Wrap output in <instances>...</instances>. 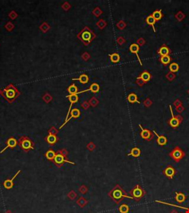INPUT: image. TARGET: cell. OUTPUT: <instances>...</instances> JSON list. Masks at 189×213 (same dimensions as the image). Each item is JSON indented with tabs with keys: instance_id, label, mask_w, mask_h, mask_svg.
I'll list each match as a JSON object with an SVG mask.
<instances>
[{
	"instance_id": "cell-1",
	"label": "cell",
	"mask_w": 189,
	"mask_h": 213,
	"mask_svg": "<svg viewBox=\"0 0 189 213\" xmlns=\"http://www.w3.org/2000/svg\"><path fill=\"white\" fill-rule=\"evenodd\" d=\"M108 195L112 198L115 201L116 204H118L121 201L124 199V198H130V199H133L132 197L126 193V192L121 187L119 184L115 185L113 189L108 193Z\"/></svg>"
},
{
	"instance_id": "cell-2",
	"label": "cell",
	"mask_w": 189,
	"mask_h": 213,
	"mask_svg": "<svg viewBox=\"0 0 189 213\" xmlns=\"http://www.w3.org/2000/svg\"><path fill=\"white\" fill-rule=\"evenodd\" d=\"M4 97L8 103H13L19 96L20 92L13 84H9L3 90Z\"/></svg>"
},
{
	"instance_id": "cell-3",
	"label": "cell",
	"mask_w": 189,
	"mask_h": 213,
	"mask_svg": "<svg viewBox=\"0 0 189 213\" xmlns=\"http://www.w3.org/2000/svg\"><path fill=\"white\" fill-rule=\"evenodd\" d=\"M18 145L26 153L34 149V143L27 136H22L18 140Z\"/></svg>"
},
{
	"instance_id": "cell-4",
	"label": "cell",
	"mask_w": 189,
	"mask_h": 213,
	"mask_svg": "<svg viewBox=\"0 0 189 213\" xmlns=\"http://www.w3.org/2000/svg\"><path fill=\"white\" fill-rule=\"evenodd\" d=\"M129 195L132 197V198L136 201L137 202L140 201L141 199L143 198V196L146 195V192L144 191L143 189L140 186V185H136L132 190H130L129 192Z\"/></svg>"
},
{
	"instance_id": "cell-5",
	"label": "cell",
	"mask_w": 189,
	"mask_h": 213,
	"mask_svg": "<svg viewBox=\"0 0 189 213\" xmlns=\"http://www.w3.org/2000/svg\"><path fill=\"white\" fill-rule=\"evenodd\" d=\"M67 155L64 154L62 153L61 150H59L56 153V155L55 156V158L53 160V162L58 167H61L62 165L64 164V163H69V164H71L75 165V163L72 162V161H69L68 159L66 157Z\"/></svg>"
},
{
	"instance_id": "cell-6",
	"label": "cell",
	"mask_w": 189,
	"mask_h": 213,
	"mask_svg": "<svg viewBox=\"0 0 189 213\" xmlns=\"http://www.w3.org/2000/svg\"><path fill=\"white\" fill-rule=\"evenodd\" d=\"M169 156H170L171 158H173L175 162H179L180 160L185 156V153L182 151V149H181L179 147H176L175 148H174V149L170 152Z\"/></svg>"
},
{
	"instance_id": "cell-7",
	"label": "cell",
	"mask_w": 189,
	"mask_h": 213,
	"mask_svg": "<svg viewBox=\"0 0 189 213\" xmlns=\"http://www.w3.org/2000/svg\"><path fill=\"white\" fill-rule=\"evenodd\" d=\"M169 108H170V112L171 113V118L170 120H169L168 121V124L170 127H171L174 129H176L179 127V125L180 124L181 121H182V118H181L180 116H175L174 115V112H173L172 108H171V106L169 105Z\"/></svg>"
},
{
	"instance_id": "cell-8",
	"label": "cell",
	"mask_w": 189,
	"mask_h": 213,
	"mask_svg": "<svg viewBox=\"0 0 189 213\" xmlns=\"http://www.w3.org/2000/svg\"><path fill=\"white\" fill-rule=\"evenodd\" d=\"M92 32L88 27H85L80 34L81 39L84 42H89L92 39Z\"/></svg>"
},
{
	"instance_id": "cell-9",
	"label": "cell",
	"mask_w": 189,
	"mask_h": 213,
	"mask_svg": "<svg viewBox=\"0 0 189 213\" xmlns=\"http://www.w3.org/2000/svg\"><path fill=\"white\" fill-rule=\"evenodd\" d=\"M139 127L141 129V136L142 138H143L144 140H146V141H150L152 139L153 137H154V135L152 134V133H151L149 129H144V128L141 126V124H139Z\"/></svg>"
},
{
	"instance_id": "cell-10",
	"label": "cell",
	"mask_w": 189,
	"mask_h": 213,
	"mask_svg": "<svg viewBox=\"0 0 189 213\" xmlns=\"http://www.w3.org/2000/svg\"><path fill=\"white\" fill-rule=\"evenodd\" d=\"M70 114H71V116H70V117H69L67 120H65V121L64 122V124H62L61 126L59 127V129H61L62 127H63L65 126L66 124H67V123L69 121H70L72 118H78L79 116H81V111L79 110L78 109H76V108H75V109H73V110H71Z\"/></svg>"
},
{
	"instance_id": "cell-11",
	"label": "cell",
	"mask_w": 189,
	"mask_h": 213,
	"mask_svg": "<svg viewBox=\"0 0 189 213\" xmlns=\"http://www.w3.org/2000/svg\"><path fill=\"white\" fill-rule=\"evenodd\" d=\"M163 174L168 179H172L176 174V170L173 166H168L163 170Z\"/></svg>"
},
{
	"instance_id": "cell-12",
	"label": "cell",
	"mask_w": 189,
	"mask_h": 213,
	"mask_svg": "<svg viewBox=\"0 0 189 213\" xmlns=\"http://www.w3.org/2000/svg\"><path fill=\"white\" fill-rule=\"evenodd\" d=\"M17 145H18V141H17V140L14 137L9 138L7 141V145H6V147H5L3 149H2V151L0 152V153H2L4 151H5L6 149H8V148L14 149V148H15Z\"/></svg>"
},
{
	"instance_id": "cell-13",
	"label": "cell",
	"mask_w": 189,
	"mask_h": 213,
	"mask_svg": "<svg viewBox=\"0 0 189 213\" xmlns=\"http://www.w3.org/2000/svg\"><path fill=\"white\" fill-rule=\"evenodd\" d=\"M67 98H68L70 101V108H69V110L68 112H67V117H66V119L67 120L68 118V116L70 114V112L72 110V107L73 105V104H75V103H77L78 101V95H68V96H66Z\"/></svg>"
},
{
	"instance_id": "cell-14",
	"label": "cell",
	"mask_w": 189,
	"mask_h": 213,
	"mask_svg": "<svg viewBox=\"0 0 189 213\" xmlns=\"http://www.w3.org/2000/svg\"><path fill=\"white\" fill-rule=\"evenodd\" d=\"M20 173H21V170H18V171L16 173L15 175H14V176L11 179L5 180V181H4V183H3L4 187H5V189H7V190H10V189H12V188H13V186H14V180L16 178L17 175H18Z\"/></svg>"
},
{
	"instance_id": "cell-15",
	"label": "cell",
	"mask_w": 189,
	"mask_h": 213,
	"mask_svg": "<svg viewBox=\"0 0 189 213\" xmlns=\"http://www.w3.org/2000/svg\"><path fill=\"white\" fill-rule=\"evenodd\" d=\"M139 51H140V47L137 44H134V43L132 44V45H130V47H129V51H130L132 53H134L137 55V59H138V61H139L140 64H141V65H143L142 62H141V60L140 59V56H139V55H138V52H139Z\"/></svg>"
},
{
	"instance_id": "cell-16",
	"label": "cell",
	"mask_w": 189,
	"mask_h": 213,
	"mask_svg": "<svg viewBox=\"0 0 189 213\" xmlns=\"http://www.w3.org/2000/svg\"><path fill=\"white\" fill-rule=\"evenodd\" d=\"M45 141H47V144H49L51 146H53L55 145L56 143L59 141V138L56 136L55 134H52V133H50L47 136H46L45 138Z\"/></svg>"
},
{
	"instance_id": "cell-17",
	"label": "cell",
	"mask_w": 189,
	"mask_h": 213,
	"mask_svg": "<svg viewBox=\"0 0 189 213\" xmlns=\"http://www.w3.org/2000/svg\"><path fill=\"white\" fill-rule=\"evenodd\" d=\"M153 133H154V134L156 135V136L157 137V145H159V146H165V145L167 144V138H166V136H163V135L159 136V135L157 134L154 130H153Z\"/></svg>"
},
{
	"instance_id": "cell-18",
	"label": "cell",
	"mask_w": 189,
	"mask_h": 213,
	"mask_svg": "<svg viewBox=\"0 0 189 213\" xmlns=\"http://www.w3.org/2000/svg\"><path fill=\"white\" fill-rule=\"evenodd\" d=\"M99 90H100V86H99V84H97V83H92L90 85V87H89V89L78 92V95L80 93H82V92H87V91H91V92H93V93H98V92H99Z\"/></svg>"
},
{
	"instance_id": "cell-19",
	"label": "cell",
	"mask_w": 189,
	"mask_h": 213,
	"mask_svg": "<svg viewBox=\"0 0 189 213\" xmlns=\"http://www.w3.org/2000/svg\"><path fill=\"white\" fill-rule=\"evenodd\" d=\"M171 53L170 49L166 45H162L160 47L158 50V54L161 56H165V55H169V54Z\"/></svg>"
},
{
	"instance_id": "cell-20",
	"label": "cell",
	"mask_w": 189,
	"mask_h": 213,
	"mask_svg": "<svg viewBox=\"0 0 189 213\" xmlns=\"http://www.w3.org/2000/svg\"><path fill=\"white\" fill-rule=\"evenodd\" d=\"M175 194H176L175 201L177 202V203H183V202L186 201V198H187V197H186V195H185L184 193L177 192Z\"/></svg>"
},
{
	"instance_id": "cell-21",
	"label": "cell",
	"mask_w": 189,
	"mask_h": 213,
	"mask_svg": "<svg viewBox=\"0 0 189 213\" xmlns=\"http://www.w3.org/2000/svg\"><path fill=\"white\" fill-rule=\"evenodd\" d=\"M72 81H79L80 83H81L82 84H87V83L89 82V76H87V74L84 73V74H81L80 75L78 78L77 79H72Z\"/></svg>"
},
{
	"instance_id": "cell-22",
	"label": "cell",
	"mask_w": 189,
	"mask_h": 213,
	"mask_svg": "<svg viewBox=\"0 0 189 213\" xmlns=\"http://www.w3.org/2000/svg\"><path fill=\"white\" fill-rule=\"evenodd\" d=\"M56 155V153L54 151L53 149H50L48 151L46 152L45 153V158H47L48 161H53L54 158H55V156Z\"/></svg>"
},
{
	"instance_id": "cell-23",
	"label": "cell",
	"mask_w": 189,
	"mask_h": 213,
	"mask_svg": "<svg viewBox=\"0 0 189 213\" xmlns=\"http://www.w3.org/2000/svg\"><path fill=\"white\" fill-rule=\"evenodd\" d=\"M156 22H157V21L154 19V18L152 16V15L148 16L146 18V22L148 24V25H149L152 27V28H153V30H154V32H156L155 27H154V24L156 23Z\"/></svg>"
},
{
	"instance_id": "cell-24",
	"label": "cell",
	"mask_w": 189,
	"mask_h": 213,
	"mask_svg": "<svg viewBox=\"0 0 189 213\" xmlns=\"http://www.w3.org/2000/svg\"><path fill=\"white\" fill-rule=\"evenodd\" d=\"M139 78L144 83L148 82H149L151 79V74L149 73V72H147V71H144V72H143L140 75Z\"/></svg>"
},
{
	"instance_id": "cell-25",
	"label": "cell",
	"mask_w": 189,
	"mask_h": 213,
	"mask_svg": "<svg viewBox=\"0 0 189 213\" xmlns=\"http://www.w3.org/2000/svg\"><path fill=\"white\" fill-rule=\"evenodd\" d=\"M127 100L129 103H131V104H134V103L136 102L138 103V104H141V102L138 101V98H137V96L135 93L129 94L127 97Z\"/></svg>"
},
{
	"instance_id": "cell-26",
	"label": "cell",
	"mask_w": 189,
	"mask_h": 213,
	"mask_svg": "<svg viewBox=\"0 0 189 213\" xmlns=\"http://www.w3.org/2000/svg\"><path fill=\"white\" fill-rule=\"evenodd\" d=\"M78 88L75 84H72L67 88V91H68L70 95H78Z\"/></svg>"
},
{
	"instance_id": "cell-27",
	"label": "cell",
	"mask_w": 189,
	"mask_h": 213,
	"mask_svg": "<svg viewBox=\"0 0 189 213\" xmlns=\"http://www.w3.org/2000/svg\"><path fill=\"white\" fill-rule=\"evenodd\" d=\"M141 149H139L138 147H133L132 149H131L130 153L128 154V155H131L132 157H134V158H137V157H139L141 155Z\"/></svg>"
},
{
	"instance_id": "cell-28",
	"label": "cell",
	"mask_w": 189,
	"mask_h": 213,
	"mask_svg": "<svg viewBox=\"0 0 189 213\" xmlns=\"http://www.w3.org/2000/svg\"><path fill=\"white\" fill-rule=\"evenodd\" d=\"M109 58H110L111 62H112V63H114V64L118 63V62H120V59H121V57H120L119 54L116 53H114L112 54H109Z\"/></svg>"
},
{
	"instance_id": "cell-29",
	"label": "cell",
	"mask_w": 189,
	"mask_h": 213,
	"mask_svg": "<svg viewBox=\"0 0 189 213\" xmlns=\"http://www.w3.org/2000/svg\"><path fill=\"white\" fill-rule=\"evenodd\" d=\"M155 202H157V203H162V204L168 205V206H174V207H178V208H179V209H182V210H186V213H189V208H187V207H184V206H177V205L173 204V203H166V202L161 201H155Z\"/></svg>"
},
{
	"instance_id": "cell-30",
	"label": "cell",
	"mask_w": 189,
	"mask_h": 213,
	"mask_svg": "<svg viewBox=\"0 0 189 213\" xmlns=\"http://www.w3.org/2000/svg\"><path fill=\"white\" fill-rule=\"evenodd\" d=\"M152 16L154 17V19L156 21H160L162 18V10H156L153 12V14H151Z\"/></svg>"
},
{
	"instance_id": "cell-31",
	"label": "cell",
	"mask_w": 189,
	"mask_h": 213,
	"mask_svg": "<svg viewBox=\"0 0 189 213\" xmlns=\"http://www.w3.org/2000/svg\"><path fill=\"white\" fill-rule=\"evenodd\" d=\"M118 210L121 213H128L129 212V205L126 204V203H123V204H121V206H119Z\"/></svg>"
},
{
	"instance_id": "cell-32",
	"label": "cell",
	"mask_w": 189,
	"mask_h": 213,
	"mask_svg": "<svg viewBox=\"0 0 189 213\" xmlns=\"http://www.w3.org/2000/svg\"><path fill=\"white\" fill-rule=\"evenodd\" d=\"M179 64H178L177 63H175V62L171 63V64L169 65V70L173 73L177 72V71H179Z\"/></svg>"
},
{
	"instance_id": "cell-33",
	"label": "cell",
	"mask_w": 189,
	"mask_h": 213,
	"mask_svg": "<svg viewBox=\"0 0 189 213\" xmlns=\"http://www.w3.org/2000/svg\"><path fill=\"white\" fill-rule=\"evenodd\" d=\"M160 61L161 62V63L163 64H168L170 63L171 62V57L169 55H165V56H161Z\"/></svg>"
},
{
	"instance_id": "cell-34",
	"label": "cell",
	"mask_w": 189,
	"mask_h": 213,
	"mask_svg": "<svg viewBox=\"0 0 189 213\" xmlns=\"http://www.w3.org/2000/svg\"><path fill=\"white\" fill-rule=\"evenodd\" d=\"M171 213H178V212L176 211V210H172V211L171 212Z\"/></svg>"
}]
</instances>
